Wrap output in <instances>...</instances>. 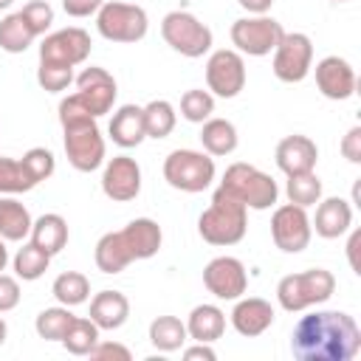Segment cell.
Returning a JSON list of instances; mask_svg holds the SVG:
<instances>
[{
  "label": "cell",
  "mask_w": 361,
  "mask_h": 361,
  "mask_svg": "<svg viewBox=\"0 0 361 361\" xmlns=\"http://www.w3.org/2000/svg\"><path fill=\"white\" fill-rule=\"evenodd\" d=\"M290 350L299 361H350L361 350V330L344 310H313L293 324Z\"/></svg>",
  "instance_id": "cell-1"
},
{
  "label": "cell",
  "mask_w": 361,
  "mask_h": 361,
  "mask_svg": "<svg viewBox=\"0 0 361 361\" xmlns=\"http://www.w3.org/2000/svg\"><path fill=\"white\" fill-rule=\"evenodd\" d=\"M245 228H248V209L223 186H217L209 209L197 217L200 237L209 245H234L245 237Z\"/></svg>",
  "instance_id": "cell-2"
},
{
  "label": "cell",
  "mask_w": 361,
  "mask_h": 361,
  "mask_svg": "<svg viewBox=\"0 0 361 361\" xmlns=\"http://www.w3.org/2000/svg\"><path fill=\"white\" fill-rule=\"evenodd\" d=\"M336 276L327 268H307L299 274H288L276 285V302L288 313H302L313 305H322L333 296Z\"/></svg>",
  "instance_id": "cell-3"
},
{
  "label": "cell",
  "mask_w": 361,
  "mask_h": 361,
  "mask_svg": "<svg viewBox=\"0 0 361 361\" xmlns=\"http://www.w3.org/2000/svg\"><path fill=\"white\" fill-rule=\"evenodd\" d=\"M220 186L228 195H234L245 209H257V212L271 209L276 203V197H279L276 180L268 172H262V169H257L251 164H243V161H237V164H231L226 169Z\"/></svg>",
  "instance_id": "cell-4"
},
{
  "label": "cell",
  "mask_w": 361,
  "mask_h": 361,
  "mask_svg": "<svg viewBox=\"0 0 361 361\" xmlns=\"http://www.w3.org/2000/svg\"><path fill=\"white\" fill-rule=\"evenodd\" d=\"M161 37L164 42L178 51L180 56H189V59H197L203 54L212 51V28L206 23H200L192 11H169L164 20H161Z\"/></svg>",
  "instance_id": "cell-5"
},
{
  "label": "cell",
  "mask_w": 361,
  "mask_h": 361,
  "mask_svg": "<svg viewBox=\"0 0 361 361\" xmlns=\"http://www.w3.org/2000/svg\"><path fill=\"white\" fill-rule=\"evenodd\" d=\"M164 180L180 192H203L214 180V158L197 149H172L164 161Z\"/></svg>",
  "instance_id": "cell-6"
},
{
  "label": "cell",
  "mask_w": 361,
  "mask_h": 361,
  "mask_svg": "<svg viewBox=\"0 0 361 361\" xmlns=\"http://www.w3.org/2000/svg\"><path fill=\"white\" fill-rule=\"evenodd\" d=\"M96 28L110 42H138L147 37L149 20L141 6L113 0L102 3V8L96 11Z\"/></svg>",
  "instance_id": "cell-7"
},
{
  "label": "cell",
  "mask_w": 361,
  "mask_h": 361,
  "mask_svg": "<svg viewBox=\"0 0 361 361\" xmlns=\"http://www.w3.org/2000/svg\"><path fill=\"white\" fill-rule=\"evenodd\" d=\"M62 130H65V155L73 169L93 172L104 164V135L96 118H87V121H79Z\"/></svg>",
  "instance_id": "cell-8"
},
{
  "label": "cell",
  "mask_w": 361,
  "mask_h": 361,
  "mask_svg": "<svg viewBox=\"0 0 361 361\" xmlns=\"http://www.w3.org/2000/svg\"><path fill=\"white\" fill-rule=\"evenodd\" d=\"M282 34L285 28L274 17H265V14H254V17H243L231 23V42L240 54H248V56L274 54Z\"/></svg>",
  "instance_id": "cell-9"
},
{
  "label": "cell",
  "mask_w": 361,
  "mask_h": 361,
  "mask_svg": "<svg viewBox=\"0 0 361 361\" xmlns=\"http://www.w3.org/2000/svg\"><path fill=\"white\" fill-rule=\"evenodd\" d=\"M274 76L279 82H302L313 68V42L302 31H285L274 48Z\"/></svg>",
  "instance_id": "cell-10"
},
{
  "label": "cell",
  "mask_w": 361,
  "mask_h": 361,
  "mask_svg": "<svg viewBox=\"0 0 361 361\" xmlns=\"http://www.w3.org/2000/svg\"><path fill=\"white\" fill-rule=\"evenodd\" d=\"M206 85L212 96L234 99L245 87V62L240 51L220 48L206 62Z\"/></svg>",
  "instance_id": "cell-11"
},
{
  "label": "cell",
  "mask_w": 361,
  "mask_h": 361,
  "mask_svg": "<svg viewBox=\"0 0 361 361\" xmlns=\"http://www.w3.org/2000/svg\"><path fill=\"white\" fill-rule=\"evenodd\" d=\"M271 237H274V245L285 254H299L307 248L310 237H313V228H310V217L302 206L296 203H285L274 212L271 217Z\"/></svg>",
  "instance_id": "cell-12"
},
{
  "label": "cell",
  "mask_w": 361,
  "mask_h": 361,
  "mask_svg": "<svg viewBox=\"0 0 361 361\" xmlns=\"http://www.w3.org/2000/svg\"><path fill=\"white\" fill-rule=\"evenodd\" d=\"M90 34L85 28H59L54 34H48L39 45V62H54V65H68L76 68L90 56Z\"/></svg>",
  "instance_id": "cell-13"
},
{
  "label": "cell",
  "mask_w": 361,
  "mask_h": 361,
  "mask_svg": "<svg viewBox=\"0 0 361 361\" xmlns=\"http://www.w3.org/2000/svg\"><path fill=\"white\" fill-rule=\"evenodd\" d=\"M203 285L212 296L217 299H240L248 288V274L245 265L237 257H214L206 268H203Z\"/></svg>",
  "instance_id": "cell-14"
},
{
  "label": "cell",
  "mask_w": 361,
  "mask_h": 361,
  "mask_svg": "<svg viewBox=\"0 0 361 361\" xmlns=\"http://www.w3.org/2000/svg\"><path fill=\"white\" fill-rule=\"evenodd\" d=\"M102 192L113 203H127L135 200L141 192V166L130 155H116L104 164L102 172Z\"/></svg>",
  "instance_id": "cell-15"
},
{
  "label": "cell",
  "mask_w": 361,
  "mask_h": 361,
  "mask_svg": "<svg viewBox=\"0 0 361 361\" xmlns=\"http://www.w3.org/2000/svg\"><path fill=\"white\" fill-rule=\"evenodd\" d=\"M76 96L85 102V107L93 113V118H99L113 110L118 87H116V79L104 68L90 65L76 76Z\"/></svg>",
  "instance_id": "cell-16"
},
{
  "label": "cell",
  "mask_w": 361,
  "mask_h": 361,
  "mask_svg": "<svg viewBox=\"0 0 361 361\" xmlns=\"http://www.w3.org/2000/svg\"><path fill=\"white\" fill-rule=\"evenodd\" d=\"M316 87L324 99H333V102H344L350 96H355V87H358V79H355V71L347 59L341 56H324L316 62Z\"/></svg>",
  "instance_id": "cell-17"
},
{
  "label": "cell",
  "mask_w": 361,
  "mask_h": 361,
  "mask_svg": "<svg viewBox=\"0 0 361 361\" xmlns=\"http://www.w3.org/2000/svg\"><path fill=\"white\" fill-rule=\"evenodd\" d=\"M276 166L285 175H302V172H313L316 161H319V147L313 138L307 135H285L276 144Z\"/></svg>",
  "instance_id": "cell-18"
},
{
  "label": "cell",
  "mask_w": 361,
  "mask_h": 361,
  "mask_svg": "<svg viewBox=\"0 0 361 361\" xmlns=\"http://www.w3.org/2000/svg\"><path fill=\"white\" fill-rule=\"evenodd\" d=\"M353 226V206L344 197H324L316 206V217L310 220V228H316L324 240H338Z\"/></svg>",
  "instance_id": "cell-19"
},
{
  "label": "cell",
  "mask_w": 361,
  "mask_h": 361,
  "mask_svg": "<svg viewBox=\"0 0 361 361\" xmlns=\"http://www.w3.org/2000/svg\"><path fill=\"white\" fill-rule=\"evenodd\" d=\"M271 324H274V307H271V302H265L259 296L240 299L231 310V327L245 338L262 336Z\"/></svg>",
  "instance_id": "cell-20"
},
{
  "label": "cell",
  "mask_w": 361,
  "mask_h": 361,
  "mask_svg": "<svg viewBox=\"0 0 361 361\" xmlns=\"http://www.w3.org/2000/svg\"><path fill=\"white\" fill-rule=\"evenodd\" d=\"M121 237L130 248V257L133 262L135 259H149L161 251V243H164V234H161V226L149 217H135L130 220L124 228H121Z\"/></svg>",
  "instance_id": "cell-21"
},
{
  "label": "cell",
  "mask_w": 361,
  "mask_h": 361,
  "mask_svg": "<svg viewBox=\"0 0 361 361\" xmlns=\"http://www.w3.org/2000/svg\"><path fill=\"white\" fill-rule=\"evenodd\" d=\"M130 316V299L121 290H99L90 299V322L99 330H118Z\"/></svg>",
  "instance_id": "cell-22"
},
{
  "label": "cell",
  "mask_w": 361,
  "mask_h": 361,
  "mask_svg": "<svg viewBox=\"0 0 361 361\" xmlns=\"http://www.w3.org/2000/svg\"><path fill=\"white\" fill-rule=\"evenodd\" d=\"M113 144L130 149V147H138L147 133H144V116H141V107L138 104H121L113 118H110V127H107Z\"/></svg>",
  "instance_id": "cell-23"
},
{
  "label": "cell",
  "mask_w": 361,
  "mask_h": 361,
  "mask_svg": "<svg viewBox=\"0 0 361 361\" xmlns=\"http://www.w3.org/2000/svg\"><path fill=\"white\" fill-rule=\"evenodd\" d=\"M226 330V313L217 305H197L192 307L189 319H186V333L192 341H203L212 344L223 336Z\"/></svg>",
  "instance_id": "cell-24"
},
{
  "label": "cell",
  "mask_w": 361,
  "mask_h": 361,
  "mask_svg": "<svg viewBox=\"0 0 361 361\" xmlns=\"http://www.w3.org/2000/svg\"><path fill=\"white\" fill-rule=\"evenodd\" d=\"M28 237H31V243L37 248H42L45 254L54 257L68 245V223H65L62 214L48 212V214H42V217H37L31 223V234Z\"/></svg>",
  "instance_id": "cell-25"
},
{
  "label": "cell",
  "mask_w": 361,
  "mask_h": 361,
  "mask_svg": "<svg viewBox=\"0 0 361 361\" xmlns=\"http://www.w3.org/2000/svg\"><path fill=\"white\" fill-rule=\"evenodd\" d=\"M93 259H96V268L102 274H121L133 262L130 248H127L121 231H107L104 237H99L96 251H93Z\"/></svg>",
  "instance_id": "cell-26"
},
{
  "label": "cell",
  "mask_w": 361,
  "mask_h": 361,
  "mask_svg": "<svg viewBox=\"0 0 361 361\" xmlns=\"http://www.w3.org/2000/svg\"><path fill=\"white\" fill-rule=\"evenodd\" d=\"M31 214L14 197H0V237L6 243H23L31 234Z\"/></svg>",
  "instance_id": "cell-27"
},
{
  "label": "cell",
  "mask_w": 361,
  "mask_h": 361,
  "mask_svg": "<svg viewBox=\"0 0 361 361\" xmlns=\"http://www.w3.org/2000/svg\"><path fill=\"white\" fill-rule=\"evenodd\" d=\"M200 144L209 155H231L237 149V127L228 118H206L200 130Z\"/></svg>",
  "instance_id": "cell-28"
},
{
  "label": "cell",
  "mask_w": 361,
  "mask_h": 361,
  "mask_svg": "<svg viewBox=\"0 0 361 361\" xmlns=\"http://www.w3.org/2000/svg\"><path fill=\"white\" fill-rule=\"evenodd\" d=\"M189 333H186V322H180L178 316H158L149 324V341L155 350L161 353H175L186 344Z\"/></svg>",
  "instance_id": "cell-29"
},
{
  "label": "cell",
  "mask_w": 361,
  "mask_h": 361,
  "mask_svg": "<svg viewBox=\"0 0 361 361\" xmlns=\"http://www.w3.org/2000/svg\"><path fill=\"white\" fill-rule=\"evenodd\" d=\"M51 293H54V299H56L59 305L76 307V305H85V302L90 299V282H87V276L79 274V271H65V274H59V276L54 279Z\"/></svg>",
  "instance_id": "cell-30"
},
{
  "label": "cell",
  "mask_w": 361,
  "mask_h": 361,
  "mask_svg": "<svg viewBox=\"0 0 361 361\" xmlns=\"http://www.w3.org/2000/svg\"><path fill=\"white\" fill-rule=\"evenodd\" d=\"M141 116H144L147 138H166L175 130V121H178V113L166 99H152L149 104L141 107Z\"/></svg>",
  "instance_id": "cell-31"
},
{
  "label": "cell",
  "mask_w": 361,
  "mask_h": 361,
  "mask_svg": "<svg viewBox=\"0 0 361 361\" xmlns=\"http://www.w3.org/2000/svg\"><path fill=\"white\" fill-rule=\"evenodd\" d=\"M34 39H37V34L31 31V25L25 23V17L20 11L0 20V48L6 54H23Z\"/></svg>",
  "instance_id": "cell-32"
},
{
  "label": "cell",
  "mask_w": 361,
  "mask_h": 361,
  "mask_svg": "<svg viewBox=\"0 0 361 361\" xmlns=\"http://www.w3.org/2000/svg\"><path fill=\"white\" fill-rule=\"evenodd\" d=\"M14 274H17V279H23V282H34V279H39L45 271H48V265H51V254H45L42 248H37L31 240L28 243H23V248H17V254H14Z\"/></svg>",
  "instance_id": "cell-33"
},
{
  "label": "cell",
  "mask_w": 361,
  "mask_h": 361,
  "mask_svg": "<svg viewBox=\"0 0 361 361\" xmlns=\"http://www.w3.org/2000/svg\"><path fill=\"white\" fill-rule=\"evenodd\" d=\"M96 341H99V327L90 319H82V316H73L68 333L62 336V347L71 355H90Z\"/></svg>",
  "instance_id": "cell-34"
},
{
  "label": "cell",
  "mask_w": 361,
  "mask_h": 361,
  "mask_svg": "<svg viewBox=\"0 0 361 361\" xmlns=\"http://www.w3.org/2000/svg\"><path fill=\"white\" fill-rule=\"evenodd\" d=\"M288 200L307 209V206H316L322 200V180L316 172H302V175H288Z\"/></svg>",
  "instance_id": "cell-35"
},
{
  "label": "cell",
  "mask_w": 361,
  "mask_h": 361,
  "mask_svg": "<svg viewBox=\"0 0 361 361\" xmlns=\"http://www.w3.org/2000/svg\"><path fill=\"white\" fill-rule=\"evenodd\" d=\"M71 322H73V313H71L65 305H59V307H45V310H39L34 327H37V336H39V338H45V341H62V336L68 333Z\"/></svg>",
  "instance_id": "cell-36"
},
{
  "label": "cell",
  "mask_w": 361,
  "mask_h": 361,
  "mask_svg": "<svg viewBox=\"0 0 361 361\" xmlns=\"http://www.w3.org/2000/svg\"><path fill=\"white\" fill-rule=\"evenodd\" d=\"M214 113V96L209 90H200V87H192L180 96V116L192 124H203L206 118H212Z\"/></svg>",
  "instance_id": "cell-37"
},
{
  "label": "cell",
  "mask_w": 361,
  "mask_h": 361,
  "mask_svg": "<svg viewBox=\"0 0 361 361\" xmlns=\"http://www.w3.org/2000/svg\"><path fill=\"white\" fill-rule=\"evenodd\" d=\"M37 183L28 178V172L23 169L20 161L0 155V195H23V192H28Z\"/></svg>",
  "instance_id": "cell-38"
},
{
  "label": "cell",
  "mask_w": 361,
  "mask_h": 361,
  "mask_svg": "<svg viewBox=\"0 0 361 361\" xmlns=\"http://www.w3.org/2000/svg\"><path fill=\"white\" fill-rule=\"evenodd\" d=\"M20 164H23V169L28 172V178H31L34 183L48 180V178L54 175V169H56V158H54V152L45 149V147H31V149L20 158Z\"/></svg>",
  "instance_id": "cell-39"
},
{
  "label": "cell",
  "mask_w": 361,
  "mask_h": 361,
  "mask_svg": "<svg viewBox=\"0 0 361 361\" xmlns=\"http://www.w3.org/2000/svg\"><path fill=\"white\" fill-rule=\"evenodd\" d=\"M37 82L48 93H62L73 82V68L68 65H54V62H39L37 68Z\"/></svg>",
  "instance_id": "cell-40"
},
{
  "label": "cell",
  "mask_w": 361,
  "mask_h": 361,
  "mask_svg": "<svg viewBox=\"0 0 361 361\" xmlns=\"http://www.w3.org/2000/svg\"><path fill=\"white\" fill-rule=\"evenodd\" d=\"M20 14L25 17V23L31 25V31H34L37 37H42V34L51 28V23H54V8H51L45 0H31V3H25V6L20 8Z\"/></svg>",
  "instance_id": "cell-41"
},
{
  "label": "cell",
  "mask_w": 361,
  "mask_h": 361,
  "mask_svg": "<svg viewBox=\"0 0 361 361\" xmlns=\"http://www.w3.org/2000/svg\"><path fill=\"white\" fill-rule=\"evenodd\" d=\"M20 282L8 274H0V313H8L20 305Z\"/></svg>",
  "instance_id": "cell-42"
},
{
  "label": "cell",
  "mask_w": 361,
  "mask_h": 361,
  "mask_svg": "<svg viewBox=\"0 0 361 361\" xmlns=\"http://www.w3.org/2000/svg\"><path fill=\"white\" fill-rule=\"evenodd\" d=\"M90 358H96V361H107V358L130 361L133 353H130L124 344H118V341H96V347L90 350Z\"/></svg>",
  "instance_id": "cell-43"
},
{
  "label": "cell",
  "mask_w": 361,
  "mask_h": 361,
  "mask_svg": "<svg viewBox=\"0 0 361 361\" xmlns=\"http://www.w3.org/2000/svg\"><path fill=\"white\" fill-rule=\"evenodd\" d=\"M341 155L350 161V164H361V127H350L347 135L341 138Z\"/></svg>",
  "instance_id": "cell-44"
},
{
  "label": "cell",
  "mask_w": 361,
  "mask_h": 361,
  "mask_svg": "<svg viewBox=\"0 0 361 361\" xmlns=\"http://www.w3.org/2000/svg\"><path fill=\"white\" fill-rule=\"evenodd\" d=\"M104 0H62V8L68 17H90L102 8Z\"/></svg>",
  "instance_id": "cell-45"
},
{
  "label": "cell",
  "mask_w": 361,
  "mask_h": 361,
  "mask_svg": "<svg viewBox=\"0 0 361 361\" xmlns=\"http://www.w3.org/2000/svg\"><path fill=\"white\" fill-rule=\"evenodd\" d=\"M183 358H186V361H214L217 353L212 350V344L195 341V347H186V350H183Z\"/></svg>",
  "instance_id": "cell-46"
},
{
  "label": "cell",
  "mask_w": 361,
  "mask_h": 361,
  "mask_svg": "<svg viewBox=\"0 0 361 361\" xmlns=\"http://www.w3.org/2000/svg\"><path fill=\"white\" fill-rule=\"evenodd\" d=\"M358 245H361V231H353L350 234V243H347V259H350V268L355 274H361V262H358Z\"/></svg>",
  "instance_id": "cell-47"
},
{
  "label": "cell",
  "mask_w": 361,
  "mask_h": 361,
  "mask_svg": "<svg viewBox=\"0 0 361 361\" xmlns=\"http://www.w3.org/2000/svg\"><path fill=\"white\" fill-rule=\"evenodd\" d=\"M248 14H268L271 11V6H274V0H237Z\"/></svg>",
  "instance_id": "cell-48"
},
{
  "label": "cell",
  "mask_w": 361,
  "mask_h": 361,
  "mask_svg": "<svg viewBox=\"0 0 361 361\" xmlns=\"http://www.w3.org/2000/svg\"><path fill=\"white\" fill-rule=\"evenodd\" d=\"M6 265H8V248H6V240L0 237V274L6 271Z\"/></svg>",
  "instance_id": "cell-49"
},
{
  "label": "cell",
  "mask_w": 361,
  "mask_h": 361,
  "mask_svg": "<svg viewBox=\"0 0 361 361\" xmlns=\"http://www.w3.org/2000/svg\"><path fill=\"white\" fill-rule=\"evenodd\" d=\"M6 336H8V327H6V322H3V316H0V344L6 341Z\"/></svg>",
  "instance_id": "cell-50"
},
{
  "label": "cell",
  "mask_w": 361,
  "mask_h": 361,
  "mask_svg": "<svg viewBox=\"0 0 361 361\" xmlns=\"http://www.w3.org/2000/svg\"><path fill=\"white\" fill-rule=\"evenodd\" d=\"M11 3H14V0H0V11H3V8H8Z\"/></svg>",
  "instance_id": "cell-51"
},
{
  "label": "cell",
  "mask_w": 361,
  "mask_h": 361,
  "mask_svg": "<svg viewBox=\"0 0 361 361\" xmlns=\"http://www.w3.org/2000/svg\"><path fill=\"white\" fill-rule=\"evenodd\" d=\"M333 3H347V0H333Z\"/></svg>",
  "instance_id": "cell-52"
}]
</instances>
